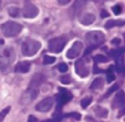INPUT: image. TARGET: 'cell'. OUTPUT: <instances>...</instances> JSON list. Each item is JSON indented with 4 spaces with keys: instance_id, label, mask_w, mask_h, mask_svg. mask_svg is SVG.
<instances>
[{
    "instance_id": "8",
    "label": "cell",
    "mask_w": 125,
    "mask_h": 122,
    "mask_svg": "<svg viewBox=\"0 0 125 122\" xmlns=\"http://www.w3.org/2000/svg\"><path fill=\"white\" fill-rule=\"evenodd\" d=\"M83 48V44L80 41H75L72 46L69 49L66 56L69 59H74L80 56Z\"/></svg>"
},
{
    "instance_id": "9",
    "label": "cell",
    "mask_w": 125,
    "mask_h": 122,
    "mask_svg": "<svg viewBox=\"0 0 125 122\" xmlns=\"http://www.w3.org/2000/svg\"><path fill=\"white\" fill-rule=\"evenodd\" d=\"M76 73L81 78H86L89 75V67L83 59H78L75 62Z\"/></svg>"
},
{
    "instance_id": "15",
    "label": "cell",
    "mask_w": 125,
    "mask_h": 122,
    "mask_svg": "<svg viewBox=\"0 0 125 122\" xmlns=\"http://www.w3.org/2000/svg\"><path fill=\"white\" fill-rule=\"evenodd\" d=\"M104 85V80L102 78H96L94 80V81L92 82V83L91 84L90 86V89L95 91V90H98L102 89V87Z\"/></svg>"
},
{
    "instance_id": "27",
    "label": "cell",
    "mask_w": 125,
    "mask_h": 122,
    "mask_svg": "<svg viewBox=\"0 0 125 122\" xmlns=\"http://www.w3.org/2000/svg\"><path fill=\"white\" fill-rule=\"evenodd\" d=\"M65 117H72V118H74L76 120H80L81 115L80 113H78L73 112V113H70L66 114L65 115Z\"/></svg>"
},
{
    "instance_id": "18",
    "label": "cell",
    "mask_w": 125,
    "mask_h": 122,
    "mask_svg": "<svg viewBox=\"0 0 125 122\" xmlns=\"http://www.w3.org/2000/svg\"><path fill=\"white\" fill-rule=\"evenodd\" d=\"M8 14L13 18H17L20 14L19 8H18L17 7H15V6L9 7L8 9Z\"/></svg>"
},
{
    "instance_id": "26",
    "label": "cell",
    "mask_w": 125,
    "mask_h": 122,
    "mask_svg": "<svg viewBox=\"0 0 125 122\" xmlns=\"http://www.w3.org/2000/svg\"><path fill=\"white\" fill-rule=\"evenodd\" d=\"M60 82H61L62 84H65V85L69 84V83H71V81H72L71 77H70L69 75H63V76L60 77Z\"/></svg>"
},
{
    "instance_id": "36",
    "label": "cell",
    "mask_w": 125,
    "mask_h": 122,
    "mask_svg": "<svg viewBox=\"0 0 125 122\" xmlns=\"http://www.w3.org/2000/svg\"><path fill=\"white\" fill-rule=\"evenodd\" d=\"M3 44H4V40L2 39H0V45H3Z\"/></svg>"
},
{
    "instance_id": "3",
    "label": "cell",
    "mask_w": 125,
    "mask_h": 122,
    "mask_svg": "<svg viewBox=\"0 0 125 122\" xmlns=\"http://www.w3.org/2000/svg\"><path fill=\"white\" fill-rule=\"evenodd\" d=\"M85 39L89 47L96 48L104 42L105 36L101 31H91L86 34Z\"/></svg>"
},
{
    "instance_id": "32",
    "label": "cell",
    "mask_w": 125,
    "mask_h": 122,
    "mask_svg": "<svg viewBox=\"0 0 125 122\" xmlns=\"http://www.w3.org/2000/svg\"><path fill=\"white\" fill-rule=\"evenodd\" d=\"M111 43L114 45H118L121 43V40L119 38H114L111 40Z\"/></svg>"
},
{
    "instance_id": "11",
    "label": "cell",
    "mask_w": 125,
    "mask_h": 122,
    "mask_svg": "<svg viewBox=\"0 0 125 122\" xmlns=\"http://www.w3.org/2000/svg\"><path fill=\"white\" fill-rule=\"evenodd\" d=\"M125 105V93L124 91H118L112 101V107L120 108Z\"/></svg>"
},
{
    "instance_id": "28",
    "label": "cell",
    "mask_w": 125,
    "mask_h": 122,
    "mask_svg": "<svg viewBox=\"0 0 125 122\" xmlns=\"http://www.w3.org/2000/svg\"><path fill=\"white\" fill-rule=\"evenodd\" d=\"M111 9H112V10H113V13L115 15H119L121 13V10H122L121 7L119 5H116L113 6Z\"/></svg>"
},
{
    "instance_id": "14",
    "label": "cell",
    "mask_w": 125,
    "mask_h": 122,
    "mask_svg": "<svg viewBox=\"0 0 125 122\" xmlns=\"http://www.w3.org/2000/svg\"><path fill=\"white\" fill-rule=\"evenodd\" d=\"M44 81H45V78L43 75H39V74L35 75V76L32 78V81H30V88L38 89L39 86L44 82Z\"/></svg>"
},
{
    "instance_id": "16",
    "label": "cell",
    "mask_w": 125,
    "mask_h": 122,
    "mask_svg": "<svg viewBox=\"0 0 125 122\" xmlns=\"http://www.w3.org/2000/svg\"><path fill=\"white\" fill-rule=\"evenodd\" d=\"M94 113L99 118H106L108 115V111L106 108H104L101 106H96L94 108Z\"/></svg>"
},
{
    "instance_id": "1",
    "label": "cell",
    "mask_w": 125,
    "mask_h": 122,
    "mask_svg": "<svg viewBox=\"0 0 125 122\" xmlns=\"http://www.w3.org/2000/svg\"><path fill=\"white\" fill-rule=\"evenodd\" d=\"M41 47V44L39 41L33 39H27L22 43V54L25 56H32L38 52Z\"/></svg>"
},
{
    "instance_id": "37",
    "label": "cell",
    "mask_w": 125,
    "mask_h": 122,
    "mask_svg": "<svg viewBox=\"0 0 125 122\" xmlns=\"http://www.w3.org/2000/svg\"><path fill=\"white\" fill-rule=\"evenodd\" d=\"M1 5H2V2L0 1V8H1Z\"/></svg>"
},
{
    "instance_id": "19",
    "label": "cell",
    "mask_w": 125,
    "mask_h": 122,
    "mask_svg": "<svg viewBox=\"0 0 125 122\" xmlns=\"http://www.w3.org/2000/svg\"><path fill=\"white\" fill-rule=\"evenodd\" d=\"M124 52H125V47L122 48H119V49H114V50H111L110 51L109 56H110L111 57L116 58L121 55H124Z\"/></svg>"
},
{
    "instance_id": "34",
    "label": "cell",
    "mask_w": 125,
    "mask_h": 122,
    "mask_svg": "<svg viewBox=\"0 0 125 122\" xmlns=\"http://www.w3.org/2000/svg\"><path fill=\"white\" fill-rule=\"evenodd\" d=\"M57 2L62 5H66V4H69L70 2V1L69 0H60V1H58Z\"/></svg>"
},
{
    "instance_id": "29",
    "label": "cell",
    "mask_w": 125,
    "mask_h": 122,
    "mask_svg": "<svg viewBox=\"0 0 125 122\" xmlns=\"http://www.w3.org/2000/svg\"><path fill=\"white\" fill-rule=\"evenodd\" d=\"M58 70L60 73H66L68 70V65L65 63H61L58 66Z\"/></svg>"
},
{
    "instance_id": "22",
    "label": "cell",
    "mask_w": 125,
    "mask_h": 122,
    "mask_svg": "<svg viewBox=\"0 0 125 122\" xmlns=\"http://www.w3.org/2000/svg\"><path fill=\"white\" fill-rule=\"evenodd\" d=\"M115 77L113 74V67L111 66L107 71V82L110 83H111L112 81H115Z\"/></svg>"
},
{
    "instance_id": "10",
    "label": "cell",
    "mask_w": 125,
    "mask_h": 122,
    "mask_svg": "<svg viewBox=\"0 0 125 122\" xmlns=\"http://www.w3.org/2000/svg\"><path fill=\"white\" fill-rule=\"evenodd\" d=\"M53 103H54V100L52 97H46L36 105L35 109L38 112H42V113L49 112L52 109L53 106Z\"/></svg>"
},
{
    "instance_id": "2",
    "label": "cell",
    "mask_w": 125,
    "mask_h": 122,
    "mask_svg": "<svg viewBox=\"0 0 125 122\" xmlns=\"http://www.w3.org/2000/svg\"><path fill=\"white\" fill-rule=\"evenodd\" d=\"M23 26L19 23L14 21H7L1 26V30L3 34L7 37L17 36L22 30Z\"/></svg>"
},
{
    "instance_id": "35",
    "label": "cell",
    "mask_w": 125,
    "mask_h": 122,
    "mask_svg": "<svg viewBox=\"0 0 125 122\" xmlns=\"http://www.w3.org/2000/svg\"><path fill=\"white\" fill-rule=\"evenodd\" d=\"M124 113H125V108L123 109V110H121V111L119 112V113H118V117H121V115H123Z\"/></svg>"
},
{
    "instance_id": "30",
    "label": "cell",
    "mask_w": 125,
    "mask_h": 122,
    "mask_svg": "<svg viewBox=\"0 0 125 122\" xmlns=\"http://www.w3.org/2000/svg\"><path fill=\"white\" fill-rule=\"evenodd\" d=\"M118 89V84H114L113 86H112L110 88V89L107 91V94H112V92L116 91Z\"/></svg>"
},
{
    "instance_id": "31",
    "label": "cell",
    "mask_w": 125,
    "mask_h": 122,
    "mask_svg": "<svg viewBox=\"0 0 125 122\" xmlns=\"http://www.w3.org/2000/svg\"><path fill=\"white\" fill-rule=\"evenodd\" d=\"M100 16L102 18H107L110 16V14L107 13V11L106 10H102L101 13H100Z\"/></svg>"
},
{
    "instance_id": "21",
    "label": "cell",
    "mask_w": 125,
    "mask_h": 122,
    "mask_svg": "<svg viewBox=\"0 0 125 122\" xmlns=\"http://www.w3.org/2000/svg\"><path fill=\"white\" fill-rule=\"evenodd\" d=\"M86 2L85 1H76L74 4L73 5V9L75 12H80V10H82V8L84 7Z\"/></svg>"
},
{
    "instance_id": "20",
    "label": "cell",
    "mask_w": 125,
    "mask_h": 122,
    "mask_svg": "<svg viewBox=\"0 0 125 122\" xmlns=\"http://www.w3.org/2000/svg\"><path fill=\"white\" fill-rule=\"evenodd\" d=\"M94 61L96 63H105L107 62L109 59L108 58H107L105 56L102 55V54H97L94 56Z\"/></svg>"
},
{
    "instance_id": "13",
    "label": "cell",
    "mask_w": 125,
    "mask_h": 122,
    "mask_svg": "<svg viewBox=\"0 0 125 122\" xmlns=\"http://www.w3.org/2000/svg\"><path fill=\"white\" fill-rule=\"evenodd\" d=\"M31 64L28 61H23L19 62L15 67V72L19 73H27L30 71Z\"/></svg>"
},
{
    "instance_id": "33",
    "label": "cell",
    "mask_w": 125,
    "mask_h": 122,
    "mask_svg": "<svg viewBox=\"0 0 125 122\" xmlns=\"http://www.w3.org/2000/svg\"><path fill=\"white\" fill-rule=\"evenodd\" d=\"M38 119L34 115H30L28 118V122H37Z\"/></svg>"
},
{
    "instance_id": "17",
    "label": "cell",
    "mask_w": 125,
    "mask_h": 122,
    "mask_svg": "<svg viewBox=\"0 0 125 122\" xmlns=\"http://www.w3.org/2000/svg\"><path fill=\"white\" fill-rule=\"evenodd\" d=\"M125 24V21L121 20H110L105 24L106 29H111L115 26H121Z\"/></svg>"
},
{
    "instance_id": "23",
    "label": "cell",
    "mask_w": 125,
    "mask_h": 122,
    "mask_svg": "<svg viewBox=\"0 0 125 122\" xmlns=\"http://www.w3.org/2000/svg\"><path fill=\"white\" fill-rule=\"evenodd\" d=\"M91 102H92V97H86L81 100L80 104H81L82 107L85 109L86 107H88V105L91 103Z\"/></svg>"
},
{
    "instance_id": "4",
    "label": "cell",
    "mask_w": 125,
    "mask_h": 122,
    "mask_svg": "<svg viewBox=\"0 0 125 122\" xmlns=\"http://www.w3.org/2000/svg\"><path fill=\"white\" fill-rule=\"evenodd\" d=\"M66 42H67V40L64 37H57L51 39L49 41V44H48L49 50L52 53H60L63 50Z\"/></svg>"
},
{
    "instance_id": "7",
    "label": "cell",
    "mask_w": 125,
    "mask_h": 122,
    "mask_svg": "<svg viewBox=\"0 0 125 122\" xmlns=\"http://www.w3.org/2000/svg\"><path fill=\"white\" fill-rule=\"evenodd\" d=\"M39 13L38 8L30 2H26L22 9L23 16L26 18H34Z\"/></svg>"
},
{
    "instance_id": "5",
    "label": "cell",
    "mask_w": 125,
    "mask_h": 122,
    "mask_svg": "<svg viewBox=\"0 0 125 122\" xmlns=\"http://www.w3.org/2000/svg\"><path fill=\"white\" fill-rule=\"evenodd\" d=\"M72 94L71 92H69L68 90L65 89H59V93L57 97V111L60 110L62 107L65 104L68 103L72 99Z\"/></svg>"
},
{
    "instance_id": "12",
    "label": "cell",
    "mask_w": 125,
    "mask_h": 122,
    "mask_svg": "<svg viewBox=\"0 0 125 122\" xmlns=\"http://www.w3.org/2000/svg\"><path fill=\"white\" fill-rule=\"evenodd\" d=\"M96 20V17L92 13H83L79 16V21L81 24L84 26H89L92 24Z\"/></svg>"
},
{
    "instance_id": "24",
    "label": "cell",
    "mask_w": 125,
    "mask_h": 122,
    "mask_svg": "<svg viewBox=\"0 0 125 122\" xmlns=\"http://www.w3.org/2000/svg\"><path fill=\"white\" fill-rule=\"evenodd\" d=\"M56 61V58L54 56H48L46 55L43 57V64L45 65H50L54 63Z\"/></svg>"
},
{
    "instance_id": "25",
    "label": "cell",
    "mask_w": 125,
    "mask_h": 122,
    "mask_svg": "<svg viewBox=\"0 0 125 122\" xmlns=\"http://www.w3.org/2000/svg\"><path fill=\"white\" fill-rule=\"evenodd\" d=\"M10 110V107H7L6 108H5L3 110L0 112V122H2L4 121L5 116L7 115V114L9 113Z\"/></svg>"
},
{
    "instance_id": "6",
    "label": "cell",
    "mask_w": 125,
    "mask_h": 122,
    "mask_svg": "<svg viewBox=\"0 0 125 122\" xmlns=\"http://www.w3.org/2000/svg\"><path fill=\"white\" fill-rule=\"evenodd\" d=\"M15 59V51L11 47L5 48L0 53V63L8 65L13 62Z\"/></svg>"
}]
</instances>
